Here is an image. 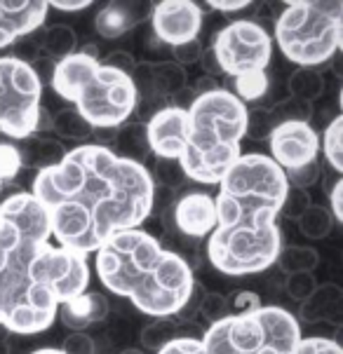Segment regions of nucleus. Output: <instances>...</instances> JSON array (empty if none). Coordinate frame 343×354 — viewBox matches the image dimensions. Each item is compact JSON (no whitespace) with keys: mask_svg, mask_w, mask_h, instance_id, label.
I'll return each instance as SVG.
<instances>
[{"mask_svg":"<svg viewBox=\"0 0 343 354\" xmlns=\"http://www.w3.org/2000/svg\"><path fill=\"white\" fill-rule=\"evenodd\" d=\"M343 303V291L339 284H324L313 291L306 303H301V319L304 322H329L339 312Z\"/></svg>","mask_w":343,"mask_h":354,"instance_id":"aec40b11","label":"nucleus"},{"mask_svg":"<svg viewBox=\"0 0 343 354\" xmlns=\"http://www.w3.org/2000/svg\"><path fill=\"white\" fill-rule=\"evenodd\" d=\"M50 10H59V12H80V10H87L92 5V0H52Z\"/></svg>","mask_w":343,"mask_h":354,"instance_id":"49530a36","label":"nucleus"},{"mask_svg":"<svg viewBox=\"0 0 343 354\" xmlns=\"http://www.w3.org/2000/svg\"><path fill=\"white\" fill-rule=\"evenodd\" d=\"M202 52H204V47L200 40H188V43H184V45H177V47H172V62L174 64H179V66H188V64H197L200 62V57H202Z\"/></svg>","mask_w":343,"mask_h":354,"instance_id":"58836bf2","label":"nucleus"},{"mask_svg":"<svg viewBox=\"0 0 343 354\" xmlns=\"http://www.w3.org/2000/svg\"><path fill=\"white\" fill-rule=\"evenodd\" d=\"M197 64H202L204 73H207L209 77L221 75V71H219V66H216V59H214L212 50H204V52H202V57H200V62H197Z\"/></svg>","mask_w":343,"mask_h":354,"instance_id":"de8ad7c7","label":"nucleus"},{"mask_svg":"<svg viewBox=\"0 0 343 354\" xmlns=\"http://www.w3.org/2000/svg\"><path fill=\"white\" fill-rule=\"evenodd\" d=\"M148 19L160 43L177 47L197 38L202 28V10L191 0H165L153 5Z\"/></svg>","mask_w":343,"mask_h":354,"instance_id":"ddd939ff","label":"nucleus"},{"mask_svg":"<svg viewBox=\"0 0 343 354\" xmlns=\"http://www.w3.org/2000/svg\"><path fill=\"white\" fill-rule=\"evenodd\" d=\"M320 151L336 176L343 174V115H334L320 136Z\"/></svg>","mask_w":343,"mask_h":354,"instance_id":"a878e982","label":"nucleus"},{"mask_svg":"<svg viewBox=\"0 0 343 354\" xmlns=\"http://www.w3.org/2000/svg\"><path fill=\"white\" fill-rule=\"evenodd\" d=\"M317 286H320V284H317V279H315V274H313V272H292V274H287V284H285L287 296H290L292 301H297V303L308 301Z\"/></svg>","mask_w":343,"mask_h":354,"instance_id":"473e14b6","label":"nucleus"},{"mask_svg":"<svg viewBox=\"0 0 343 354\" xmlns=\"http://www.w3.org/2000/svg\"><path fill=\"white\" fill-rule=\"evenodd\" d=\"M150 3H106L94 17V28L101 38L116 40L150 17Z\"/></svg>","mask_w":343,"mask_h":354,"instance_id":"f3484780","label":"nucleus"},{"mask_svg":"<svg viewBox=\"0 0 343 354\" xmlns=\"http://www.w3.org/2000/svg\"><path fill=\"white\" fill-rule=\"evenodd\" d=\"M101 64L111 66V68H116V71H120V73H125V75H132V71H134V66H137V59L132 57L130 52L118 50V52L108 54V57Z\"/></svg>","mask_w":343,"mask_h":354,"instance_id":"37998d69","label":"nucleus"},{"mask_svg":"<svg viewBox=\"0 0 343 354\" xmlns=\"http://www.w3.org/2000/svg\"><path fill=\"white\" fill-rule=\"evenodd\" d=\"M43 77L28 62L0 57V134L24 141L43 115Z\"/></svg>","mask_w":343,"mask_h":354,"instance_id":"1a4fd4ad","label":"nucleus"},{"mask_svg":"<svg viewBox=\"0 0 343 354\" xmlns=\"http://www.w3.org/2000/svg\"><path fill=\"white\" fill-rule=\"evenodd\" d=\"M278 263L287 274L313 272V270L317 268V263H320V256H317V251L310 247H297V244H292V247L280 249Z\"/></svg>","mask_w":343,"mask_h":354,"instance_id":"cd10ccee","label":"nucleus"},{"mask_svg":"<svg viewBox=\"0 0 343 354\" xmlns=\"http://www.w3.org/2000/svg\"><path fill=\"white\" fill-rule=\"evenodd\" d=\"M150 158H153V155H150ZM148 174H150V181H153L155 188L170 190V193H177V190H182L184 185L188 183V178H186L179 160L153 158V167L148 169Z\"/></svg>","mask_w":343,"mask_h":354,"instance_id":"393cba45","label":"nucleus"},{"mask_svg":"<svg viewBox=\"0 0 343 354\" xmlns=\"http://www.w3.org/2000/svg\"><path fill=\"white\" fill-rule=\"evenodd\" d=\"M64 354H97L94 338L87 333H69V338L62 345Z\"/></svg>","mask_w":343,"mask_h":354,"instance_id":"a19ab883","label":"nucleus"},{"mask_svg":"<svg viewBox=\"0 0 343 354\" xmlns=\"http://www.w3.org/2000/svg\"><path fill=\"white\" fill-rule=\"evenodd\" d=\"M275 127L273 122V115H270L268 108H247V124H245V136H249V139L254 141H263L268 139L270 129Z\"/></svg>","mask_w":343,"mask_h":354,"instance_id":"7c9ffc66","label":"nucleus"},{"mask_svg":"<svg viewBox=\"0 0 343 354\" xmlns=\"http://www.w3.org/2000/svg\"><path fill=\"white\" fill-rule=\"evenodd\" d=\"M202 296H204V289H202V284H197L195 281V286H193V291H191V296L186 298V303H184V308L174 315V319H179L182 324H188V322H193L195 317H197V310H200V301H202Z\"/></svg>","mask_w":343,"mask_h":354,"instance_id":"79ce46f5","label":"nucleus"},{"mask_svg":"<svg viewBox=\"0 0 343 354\" xmlns=\"http://www.w3.org/2000/svg\"><path fill=\"white\" fill-rule=\"evenodd\" d=\"M179 324V319H174V317H167V319H158L153 324H148L146 328L141 331V340L143 345L148 347V350L158 352L162 345H167L170 340L174 338H182V335L174 333V326Z\"/></svg>","mask_w":343,"mask_h":354,"instance_id":"c85d7f7f","label":"nucleus"},{"mask_svg":"<svg viewBox=\"0 0 343 354\" xmlns=\"http://www.w3.org/2000/svg\"><path fill=\"white\" fill-rule=\"evenodd\" d=\"M0 354H10V347H8V340L0 335Z\"/></svg>","mask_w":343,"mask_h":354,"instance_id":"8fccbe9b","label":"nucleus"},{"mask_svg":"<svg viewBox=\"0 0 343 354\" xmlns=\"http://www.w3.org/2000/svg\"><path fill=\"white\" fill-rule=\"evenodd\" d=\"M287 89L292 99L310 106L324 94V77L317 73V68H297L287 80Z\"/></svg>","mask_w":343,"mask_h":354,"instance_id":"b1692460","label":"nucleus"},{"mask_svg":"<svg viewBox=\"0 0 343 354\" xmlns=\"http://www.w3.org/2000/svg\"><path fill=\"white\" fill-rule=\"evenodd\" d=\"M111 151L118 158L132 160L137 165L146 167V160L150 158L148 148V136H146V124L139 122H125L116 129V139L111 143Z\"/></svg>","mask_w":343,"mask_h":354,"instance_id":"6ab92c4d","label":"nucleus"},{"mask_svg":"<svg viewBox=\"0 0 343 354\" xmlns=\"http://www.w3.org/2000/svg\"><path fill=\"white\" fill-rule=\"evenodd\" d=\"M249 0H209V8L216 12H240L249 8Z\"/></svg>","mask_w":343,"mask_h":354,"instance_id":"a18cd8bd","label":"nucleus"},{"mask_svg":"<svg viewBox=\"0 0 343 354\" xmlns=\"http://www.w3.org/2000/svg\"><path fill=\"white\" fill-rule=\"evenodd\" d=\"M50 134L69 141H89L94 136V129L76 108H64V111L52 113Z\"/></svg>","mask_w":343,"mask_h":354,"instance_id":"412c9836","label":"nucleus"},{"mask_svg":"<svg viewBox=\"0 0 343 354\" xmlns=\"http://www.w3.org/2000/svg\"><path fill=\"white\" fill-rule=\"evenodd\" d=\"M21 171L19 148L15 143L0 141V181H12Z\"/></svg>","mask_w":343,"mask_h":354,"instance_id":"72a5a7b5","label":"nucleus"},{"mask_svg":"<svg viewBox=\"0 0 343 354\" xmlns=\"http://www.w3.org/2000/svg\"><path fill=\"white\" fill-rule=\"evenodd\" d=\"M197 315L202 317L204 322L212 326V324L226 319L228 315H231V303H228V296L224 293H216V291H204L202 301H200V310H197Z\"/></svg>","mask_w":343,"mask_h":354,"instance_id":"2f4dec72","label":"nucleus"},{"mask_svg":"<svg viewBox=\"0 0 343 354\" xmlns=\"http://www.w3.org/2000/svg\"><path fill=\"white\" fill-rule=\"evenodd\" d=\"M31 354H64V352L57 350V347H43V350H35Z\"/></svg>","mask_w":343,"mask_h":354,"instance_id":"09e8293b","label":"nucleus"},{"mask_svg":"<svg viewBox=\"0 0 343 354\" xmlns=\"http://www.w3.org/2000/svg\"><path fill=\"white\" fill-rule=\"evenodd\" d=\"M285 176H287L290 188L308 190L317 183V178H320V165H317V160H315V162H310V165L299 167V169H294V171H285Z\"/></svg>","mask_w":343,"mask_h":354,"instance_id":"f704fd0d","label":"nucleus"},{"mask_svg":"<svg viewBox=\"0 0 343 354\" xmlns=\"http://www.w3.org/2000/svg\"><path fill=\"white\" fill-rule=\"evenodd\" d=\"M297 223H299L301 235H306L308 239H324L332 235L334 218H332V214H329V209L310 204Z\"/></svg>","mask_w":343,"mask_h":354,"instance_id":"bb28decb","label":"nucleus"},{"mask_svg":"<svg viewBox=\"0 0 343 354\" xmlns=\"http://www.w3.org/2000/svg\"><path fill=\"white\" fill-rule=\"evenodd\" d=\"M186 113L188 131L179 165L188 181L219 185L228 167L243 155L240 141L245 139L247 104L231 89L216 87L195 94Z\"/></svg>","mask_w":343,"mask_h":354,"instance_id":"39448f33","label":"nucleus"},{"mask_svg":"<svg viewBox=\"0 0 343 354\" xmlns=\"http://www.w3.org/2000/svg\"><path fill=\"white\" fill-rule=\"evenodd\" d=\"M47 212L19 190L0 202V326L35 335L57 322L59 305L87 291V256L52 244Z\"/></svg>","mask_w":343,"mask_h":354,"instance_id":"f03ea898","label":"nucleus"},{"mask_svg":"<svg viewBox=\"0 0 343 354\" xmlns=\"http://www.w3.org/2000/svg\"><path fill=\"white\" fill-rule=\"evenodd\" d=\"M153 80H155V92H158L160 101L172 99L177 94H182L186 85H188V73L184 66L170 62H153Z\"/></svg>","mask_w":343,"mask_h":354,"instance_id":"5701e85b","label":"nucleus"},{"mask_svg":"<svg viewBox=\"0 0 343 354\" xmlns=\"http://www.w3.org/2000/svg\"><path fill=\"white\" fill-rule=\"evenodd\" d=\"M268 158L282 171H294L317 160L320 153V136L306 120H285L275 124L268 134Z\"/></svg>","mask_w":343,"mask_h":354,"instance_id":"9b49d317","label":"nucleus"},{"mask_svg":"<svg viewBox=\"0 0 343 354\" xmlns=\"http://www.w3.org/2000/svg\"><path fill=\"white\" fill-rule=\"evenodd\" d=\"M165 230H174L186 239L209 237L216 227V207L214 197L202 190H191L174 197L172 207L162 212Z\"/></svg>","mask_w":343,"mask_h":354,"instance_id":"f8f14e48","label":"nucleus"},{"mask_svg":"<svg viewBox=\"0 0 343 354\" xmlns=\"http://www.w3.org/2000/svg\"><path fill=\"white\" fill-rule=\"evenodd\" d=\"M155 354H207L202 347V340L197 335H182L174 338L167 345H162Z\"/></svg>","mask_w":343,"mask_h":354,"instance_id":"4c0bfd02","label":"nucleus"},{"mask_svg":"<svg viewBox=\"0 0 343 354\" xmlns=\"http://www.w3.org/2000/svg\"><path fill=\"white\" fill-rule=\"evenodd\" d=\"M268 85H270V75L263 71V73H254V75H247V77H238V80H233L231 92L236 94L243 104H247V101L261 99L263 94L268 92Z\"/></svg>","mask_w":343,"mask_h":354,"instance_id":"c756f323","label":"nucleus"},{"mask_svg":"<svg viewBox=\"0 0 343 354\" xmlns=\"http://www.w3.org/2000/svg\"><path fill=\"white\" fill-rule=\"evenodd\" d=\"M231 303V315H245V312H252V310H258L263 305L261 296L254 291H238L233 293V298H228Z\"/></svg>","mask_w":343,"mask_h":354,"instance_id":"ea45409f","label":"nucleus"},{"mask_svg":"<svg viewBox=\"0 0 343 354\" xmlns=\"http://www.w3.org/2000/svg\"><path fill=\"white\" fill-rule=\"evenodd\" d=\"M301 338L299 319L280 305L228 315L200 335L207 354H294Z\"/></svg>","mask_w":343,"mask_h":354,"instance_id":"6e6552de","label":"nucleus"},{"mask_svg":"<svg viewBox=\"0 0 343 354\" xmlns=\"http://www.w3.org/2000/svg\"><path fill=\"white\" fill-rule=\"evenodd\" d=\"M94 254L101 284L155 319L177 315L195 286L191 263L143 227L116 232Z\"/></svg>","mask_w":343,"mask_h":354,"instance_id":"20e7f679","label":"nucleus"},{"mask_svg":"<svg viewBox=\"0 0 343 354\" xmlns=\"http://www.w3.org/2000/svg\"><path fill=\"white\" fill-rule=\"evenodd\" d=\"M212 54L221 75L233 80L263 73L273 57V38L254 19H236L226 24L212 40Z\"/></svg>","mask_w":343,"mask_h":354,"instance_id":"9d476101","label":"nucleus"},{"mask_svg":"<svg viewBox=\"0 0 343 354\" xmlns=\"http://www.w3.org/2000/svg\"><path fill=\"white\" fill-rule=\"evenodd\" d=\"M31 195L47 212L59 247L87 256L148 218L155 185L143 165L82 143L66 151L57 167L35 174Z\"/></svg>","mask_w":343,"mask_h":354,"instance_id":"f257e3e1","label":"nucleus"},{"mask_svg":"<svg viewBox=\"0 0 343 354\" xmlns=\"http://www.w3.org/2000/svg\"><path fill=\"white\" fill-rule=\"evenodd\" d=\"M0 188H3V181H0Z\"/></svg>","mask_w":343,"mask_h":354,"instance_id":"603ef678","label":"nucleus"},{"mask_svg":"<svg viewBox=\"0 0 343 354\" xmlns=\"http://www.w3.org/2000/svg\"><path fill=\"white\" fill-rule=\"evenodd\" d=\"M50 77L57 97L73 104L92 129H118L139 108L132 77L101 64L92 47L57 62Z\"/></svg>","mask_w":343,"mask_h":354,"instance_id":"423d86ee","label":"nucleus"},{"mask_svg":"<svg viewBox=\"0 0 343 354\" xmlns=\"http://www.w3.org/2000/svg\"><path fill=\"white\" fill-rule=\"evenodd\" d=\"M341 195H343V178L339 176L332 185V190H329V214H332L334 223H343V202H341Z\"/></svg>","mask_w":343,"mask_h":354,"instance_id":"c03bdc74","label":"nucleus"},{"mask_svg":"<svg viewBox=\"0 0 343 354\" xmlns=\"http://www.w3.org/2000/svg\"><path fill=\"white\" fill-rule=\"evenodd\" d=\"M66 148L59 139L45 134H31L21 141L19 148V160H21V169H31V171H43L50 167H57L64 160Z\"/></svg>","mask_w":343,"mask_h":354,"instance_id":"a211bd4d","label":"nucleus"},{"mask_svg":"<svg viewBox=\"0 0 343 354\" xmlns=\"http://www.w3.org/2000/svg\"><path fill=\"white\" fill-rule=\"evenodd\" d=\"M50 5L43 0H0V50L38 31Z\"/></svg>","mask_w":343,"mask_h":354,"instance_id":"2eb2a0df","label":"nucleus"},{"mask_svg":"<svg viewBox=\"0 0 343 354\" xmlns=\"http://www.w3.org/2000/svg\"><path fill=\"white\" fill-rule=\"evenodd\" d=\"M125 354H141V352H137V350H130V352H125Z\"/></svg>","mask_w":343,"mask_h":354,"instance_id":"3c124183","label":"nucleus"},{"mask_svg":"<svg viewBox=\"0 0 343 354\" xmlns=\"http://www.w3.org/2000/svg\"><path fill=\"white\" fill-rule=\"evenodd\" d=\"M78 47V35L71 26L66 24H52L43 31V38H40L38 50L50 57L54 64L62 62V59L71 57Z\"/></svg>","mask_w":343,"mask_h":354,"instance_id":"4be33fe9","label":"nucleus"},{"mask_svg":"<svg viewBox=\"0 0 343 354\" xmlns=\"http://www.w3.org/2000/svg\"><path fill=\"white\" fill-rule=\"evenodd\" d=\"M310 195H308V190H299V188H290V193H287L285 197V202H282V212L280 214H285L287 218H292V221H299L301 216H304L306 209L310 207Z\"/></svg>","mask_w":343,"mask_h":354,"instance_id":"e433bc0d","label":"nucleus"},{"mask_svg":"<svg viewBox=\"0 0 343 354\" xmlns=\"http://www.w3.org/2000/svg\"><path fill=\"white\" fill-rule=\"evenodd\" d=\"M108 317L106 296L94 291H82L59 305L57 319L71 328V333H85L89 326L101 324Z\"/></svg>","mask_w":343,"mask_h":354,"instance_id":"dca6fc26","label":"nucleus"},{"mask_svg":"<svg viewBox=\"0 0 343 354\" xmlns=\"http://www.w3.org/2000/svg\"><path fill=\"white\" fill-rule=\"evenodd\" d=\"M290 193L285 171L263 153H243L228 167L214 197L216 227L204 251L224 274L245 277L278 263V216Z\"/></svg>","mask_w":343,"mask_h":354,"instance_id":"7ed1b4c3","label":"nucleus"},{"mask_svg":"<svg viewBox=\"0 0 343 354\" xmlns=\"http://www.w3.org/2000/svg\"><path fill=\"white\" fill-rule=\"evenodd\" d=\"M294 354H343V350L334 338L313 335V338H301V343L297 350H294Z\"/></svg>","mask_w":343,"mask_h":354,"instance_id":"c9c22d12","label":"nucleus"},{"mask_svg":"<svg viewBox=\"0 0 343 354\" xmlns=\"http://www.w3.org/2000/svg\"><path fill=\"white\" fill-rule=\"evenodd\" d=\"M275 43L299 68H317L343 45V3L294 0L275 17Z\"/></svg>","mask_w":343,"mask_h":354,"instance_id":"0eeeda50","label":"nucleus"},{"mask_svg":"<svg viewBox=\"0 0 343 354\" xmlns=\"http://www.w3.org/2000/svg\"><path fill=\"white\" fill-rule=\"evenodd\" d=\"M188 113L186 106H162L150 115L146 124L148 148L153 158L179 160L186 148Z\"/></svg>","mask_w":343,"mask_h":354,"instance_id":"4468645a","label":"nucleus"}]
</instances>
